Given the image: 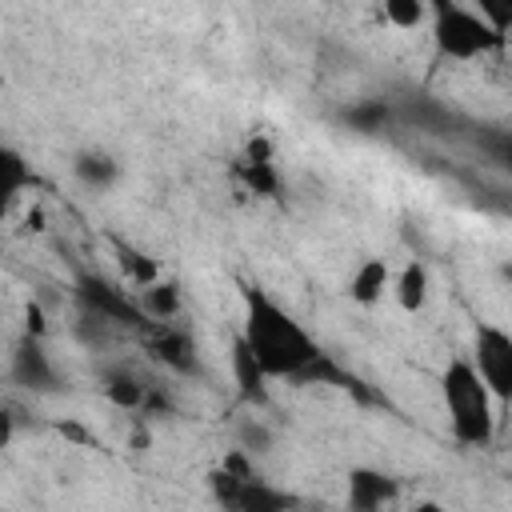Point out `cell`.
Returning <instances> with one entry per match:
<instances>
[{"mask_svg":"<svg viewBox=\"0 0 512 512\" xmlns=\"http://www.w3.org/2000/svg\"><path fill=\"white\" fill-rule=\"evenodd\" d=\"M472 368L496 396V404L512 400V336L500 324H480L472 336Z\"/></svg>","mask_w":512,"mask_h":512,"instance_id":"277c9868","label":"cell"},{"mask_svg":"<svg viewBox=\"0 0 512 512\" xmlns=\"http://www.w3.org/2000/svg\"><path fill=\"white\" fill-rule=\"evenodd\" d=\"M12 376H16V384H24L32 392H52L56 388V368H52V356L44 348V336L28 332L12 348Z\"/></svg>","mask_w":512,"mask_h":512,"instance_id":"5b68a950","label":"cell"},{"mask_svg":"<svg viewBox=\"0 0 512 512\" xmlns=\"http://www.w3.org/2000/svg\"><path fill=\"white\" fill-rule=\"evenodd\" d=\"M72 172H76V180L84 184V188H96V192H104L112 180H116V160L108 156V152H100V148H84V152H76L72 156Z\"/></svg>","mask_w":512,"mask_h":512,"instance_id":"8fae6325","label":"cell"},{"mask_svg":"<svg viewBox=\"0 0 512 512\" xmlns=\"http://www.w3.org/2000/svg\"><path fill=\"white\" fill-rule=\"evenodd\" d=\"M136 304H140V312H144L152 324H160V320H172V316L180 312V288L156 276L152 284H144V288H140Z\"/></svg>","mask_w":512,"mask_h":512,"instance_id":"7c38bea8","label":"cell"},{"mask_svg":"<svg viewBox=\"0 0 512 512\" xmlns=\"http://www.w3.org/2000/svg\"><path fill=\"white\" fill-rule=\"evenodd\" d=\"M392 296H396L400 312H408V316L424 312V304H428V296H432V276H428V268H424L420 260L400 264V268L392 272Z\"/></svg>","mask_w":512,"mask_h":512,"instance_id":"ba28073f","label":"cell"},{"mask_svg":"<svg viewBox=\"0 0 512 512\" xmlns=\"http://www.w3.org/2000/svg\"><path fill=\"white\" fill-rule=\"evenodd\" d=\"M432 44L444 60H456V64H472V60H484L492 52L504 48L508 36H500L472 4L456 0L448 4L444 12H432Z\"/></svg>","mask_w":512,"mask_h":512,"instance_id":"3957f363","label":"cell"},{"mask_svg":"<svg viewBox=\"0 0 512 512\" xmlns=\"http://www.w3.org/2000/svg\"><path fill=\"white\" fill-rule=\"evenodd\" d=\"M240 176H244V184L256 192V196H276V164H272V144L260 136V140H252L248 148H244V156H240Z\"/></svg>","mask_w":512,"mask_h":512,"instance_id":"9c48e42d","label":"cell"},{"mask_svg":"<svg viewBox=\"0 0 512 512\" xmlns=\"http://www.w3.org/2000/svg\"><path fill=\"white\" fill-rule=\"evenodd\" d=\"M472 8H476L500 36H508V28H512V0H472Z\"/></svg>","mask_w":512,"mask_h":512,"instance_id":"2e32d148","label":"cell"},{"mask_svg":"<svg viewBox=\"0 0 512 512\" xmlns=\"http://www.w3.org/2000/svg\"><path fill=\"white\" fill-rule=\"evenodd\" d=\"M8 440H12V416L0 412V448H8Z\"/></svg>","mask_w":512,"mask_h":512,"instance_id":"e0dca14e","label":"cell"},{"mask_svg":"<svg viewBox=\"0 0 512 512\" xmlns=\"http://www.w3.org/2000/svg\"><path fill=\"white\" fill-rule=\"evenodd\" d=\"M440 400L448 412V428L464 448H488L496 436V396L476 376L468 356H456L440 372Z\"/></svg>","mask_w":512,"mask_h":512,"instance_id":"7a4b0ae2","label":"cell"},{"mask_svg":"<svg viewBox=\"0 0 512 512\" xmlns=\"http://www.w3.org/2000/svg\"><path fill=\"white\" fill-rule=\"evenodd\" d=\"M348 500H352V508L376 512L396 500V480H388L384 472H372V468H356L348 476Z\"/></svg>","mask_w":512,"mask_h":512,"instance_id":"30bf717a","label":"cell"},{"mask_svg":"<svg viewBox=\"0 0 512 512\" xmlns=\"http://www.w3.org/2000/svg\"><path fill=\"white\" fill-rule=\"evenodd\" d=\"M32 188V168L20 148L0 140V220L20 204V196Z\"/></svg>","mask_w":512,"mask_h":512,"instance_id":"52a82bcc","label":"cell"},{"mask_svg":"<svg viewBox=\"0 0 512 512\" xmlns=\"http://www.w3.org/2000/svg\"><path fill=\"white\" fill-rule=\"evenodd\" d=\"M240 340L268 380H304L324 364L312 332L264 288H244Z\"/></svg>","mask_w":512,"mask_h":512,"instance_id":"6da1fadb","label":"cell"},{"mask_svg":"<svg viewBox=\"0 0 512 512\" xmlns=\"http://www.w3.org/2000/svg\"><path fill=\"white\" fill-rule=\"evenodd\" d=\"M380 16L396 32H416L420 24H428V4L424 0H380Z\"/></svg>","mask_w":512,"mask_h":512,"instance_id":"5bb4252c","label":"cell"},{"mask_svg":"<svg viewBox=\"0 0 512 512\" xmlns=\"http://www.w3.org/2000/svg\"><path fill=\"white\" fill-rule=\"evenodd\" d=\"M424 4H428V16H432V12H444V8L456 4V0H424Z\"/></svg>","mask_w":512,"mask_h":512,"instance_id":"ac0fdd59","label":"cell"},{"mask_svg":"<svg viewBox=\"0 0 512 512\" xmlns=\"http://www.w3.org/2000/svg\"><path fill=\"white\" fill-rule=\"evenodd\" d=\"M104 392L120 404V408H136L140 400H144V388H140V380H132L128 372H112L108 376V384H104Z\"/></svg>","mask_w":512,"mask_h":512,"instance_id":"9a60e30c","label":"cell"},{"mask_svg":"<svg viewBox=\"0 0 512 512\" xmlns=\"http://www.w3.org/2000/svg\"><path fill=\"white\" fill-rule=\"evenodd\" d=\"M232 372H236V384H240V392H244L248 400H260V396H264L268 376H264V368L252 360V352L244 348V340H240V336L232 340Z\"/></svg>","mask_w":512,"mask_h":512,"instance_id":"4fadbf2b","label":"cell"},{"mask_svg":"<svg viewBox=\"0 0 512 512\" xmlns=\"http://www.w3.org/2000/svg\"><path fill=\"white\" fill-rule=\"evenodd\" d=\"M392 264L384 256H364L348 276V300L360 308H376L392 292Z\"/></svg>","mask_w":512,"mask_h":512,"instance_id":"8992f818","label":"cell"}]
</instances>
